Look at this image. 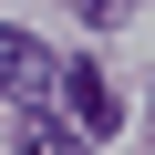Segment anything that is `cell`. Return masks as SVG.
Segmentation results:
<instances>
[{"label": "cell", "instance_id": "2", "mask_svg": "<svg viewBox=\"0 0 155 155\" xmlns=\"http://www.w3.org/2000/svg\"><path fill=\"white\" fill-rule=\"evenodd\" d=\"M52 93H62V114L83 124L93 145H104V134H114V114H124V104H114V83H104V62H62V83H52Z\"/></svg>", "mask_w": 155, "mask_h": 155}, {"label": "cell", "instance_id": "1", "mask_svg": "<svg viewBox=\"0 0 155 155\" xmlns=\"http://www.w3.org/2000/svg\"><path fill=\"white\" fill-rule=\"evenodd\" d=\"M52 83H62V62H52L31 31L0 21V93H11V104H52Z\"/></svg>", "mask_w": 155, "mask_h": 155}, {"label": "cell", "instance_id": "4", "mask_svg": "<svg viewBox=\"0 0 155 155\" xmlns=\"http://www.w3.org/2000/svg\"><path fill=\"white\" fill-rule=\"evenodd\" d=\"M72 11H83V21H93V31H114V21H124V11H134V0H72Z\"/></svg>", "mask_w": 155, "mask_h": 155}, {"label": "cell", "instance_id": "3", "mask_svg": "<svg viewBox=\"0 0 155 155\" xmlns=\"http://www.w3.org/2000/svg\"><path fill=\"white\" fill-rule=\"evenodd\" d=\"M21 155H93V134L72 124V114H41V104H21Z\"/></svg>", "mask_w": 155, "mask_h": 155}]
</instances>
